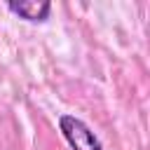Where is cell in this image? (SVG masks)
<instances>
[{
	"label": "cell",
	"instance_id": "obj_1",
	"mask_svg": "<svg viewBox=\"0 0 150 150\" xmlns=\"http://www.w3.org/2000/svg\"><path fill=\"white\" fill-rule=\"evenodd\" d=\"M59 131L66 138V143L70 145V150H105L103 143L98 141V136L91 131V127L75 115H68V112L61 115Z\"/></svg>",
	"mask_w": 150,
	"mask_h": 150
},
{
	"label": "cell",
	"instance_id": "obj_2",
	"mask_svg": "<svg viewBox=\"0 0 150 150\" xmlns=\"http://www.w3.org/2000/svg\"><path fill=\"white\" fill-rule=\"evenodd\" d=\"M7 9L14 12L16 16H21L23 21H30V23H42L49 19L52 14V2L47 0H19V2H7Z\"/></svg>",
	"mask_w": 150,
	"mask_h": 150
}]
</instances>
